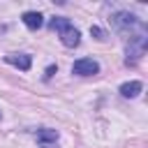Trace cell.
I'll return each instance as SVG.
<instances>
[{
    "mask_svg": "<svg viewBox=\"0 0 148 148\" xmlns=\"http://www.w3.org/2000/svg\"><path fill=\"white\" fill-rule=\"evenodd\" d=\"M49 25H51L53 30L60 32V42H62L67 49L79 46V42H81V32L69 23V18H65V16H53V18L49 21Z\"/></svg>",
    "mask_w": 148,
    "mask_h": 148,
    "instance_id": "cell-1",
    "label": "cell"
},
{
    "mask_svg": "<svg viewBox=\"0 0 148 148\" xmlns=\"http://www.w3.org/2000/svg\"><path fill=\"white\" fill-rule=\"evenodd\" d=\"M111 25H113L118 32L130 35V37H134V35H139V32H146L143 23H141L134 14H130V12H116V14L111 16Z\"/></svg>",
    "mask_w": 148,
    "mask_h": 148,
    "instance_id": "cell-2",
    "label": "cell"
},
{
    "mask_svg": "<svg viewBox=\"0 0 148 148\" xmlns=\"http://www.w3.org/2000/svg\"><path fill=\"white\" fill-rule=\"evenodd\" d=\"M146 42H148L146 32H139V35L130 37V42H127V58H125L127 65H134V62L146 53Z\"/></svg>",
    "mask_w": 148,
    "mask_h": 148,
    "instance_id": "cell-3",
    "label": "cell"
},
{
    "mask_svg": "<svg viewBox=\"0 0 148 148\" xmlns=\"http://www.w3.org/2000/svg\"><path fill=\"white\" fill-rule=\"evenodd\" d=\"M97 72H99V62L92 58H79L72 65V74H76V76H95Z\"/></svg>",
    "mask_w": 148,
    "mask_h": 148,
    "instance_id": "cell-4",
    "label": "cell"
},
{
    "mask_svg": "<svg viewBox=\"0 0 148 148\" xmlns=\"http://www.w3.org/2000/svg\"><path fill=\"white\" fill-rule=\"evenodd\" d=\"M5 60H7L9 65H14V67L23 69V72H28V69H30V65H32V60H30V56H28V53H9V56H5Z\"/></svg>",
    "mask_w": 148,
    "mask_h": 148,
    "instance_id": "cell-5",
    "label": "cell"
},
{
    "mask_svg": "<svg viewBox=\"0 0 148 148\" xmlns=\"http://www.w3.org/2000/svg\"><path fill=\"white\" fill-rule=\"evenodd\" d=\"M37 141L42 148H56V141H58V132L56 130H39L37 132Z\"/></svg>",
    "mask_w": 148,
    "mask_h": 148,
    "instance_id": "cell-6",
    "label": "cell"
},
{
    "mask_svg": "<svg viewBox=\"0 0 148 148\" xmlns=\"http://www.w3.org/2000/svg\"><path fill=\"white\" fill-rule=\"evenodd\" d=\"M23 23H25L30 30H37V28L44 25V16H42L39 12H25V14H23Z\"/></svg>",
    "mask_w": 148,
    "mask_h": 148,
    "instance_id": "cell-7",
    "label": "cell"
},
{
    "mask_svg": "<svg viewBox=\"0 0 148 148\" xmlns=\"http://www.w3.org/2000/svg\"><path fill=\"white\" fill-rule=\"evenodd\" d=\"M141 81H127V83H123L120 86V95L123 97H136L139 92H141Z\"/></svg>",
    "mask_w": 148,
    "mask_h": 148,
    "instance_id": "cell-8",
    "label": "cell"
},
{
    "mask_svg": "<svg viewBox=\"0 0 148 148\" xmlns=\"http://www.w3.org/2000/svg\"><path fill=\"white\" fill-rule=\"evenodd\" d=\"M90 35H95V39H99V42H104V39H106V32H104L102 28H97V25H92V28H90Z\"/></svg>",
    "mask_w": 148,
    "mask_h": 148,
    "instance_id": "cell-9",
    "label": "cell"
},
{
    "mask_svg": "<svg viewBox=\"0 0 148 148\" xmlns=\"http://www.w3.org/2000/svg\"><path fill=\"white\" fill-rule=\"evenodd\" d=\"M56 69H58V67H53V65H51V67H49V69H46V79H49V76H51V74H53V72H56Z\"/></svg>",
    "mask_w": 148,
    "mask_h": 148,
    "instance_id": "cell-10",
    "label": "cell"
}]
</instances>
